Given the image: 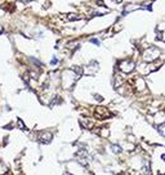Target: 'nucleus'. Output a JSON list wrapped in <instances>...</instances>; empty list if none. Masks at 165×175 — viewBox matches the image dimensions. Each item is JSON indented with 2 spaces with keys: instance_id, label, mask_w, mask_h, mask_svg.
Instances as JSON below:
<instances>
[{
  "instance_id": "nucleus-1",
  "label": "nucleus",
  "mask_w": 165,
  "mask_h": 175,
  "mask_svg": "<svg viewBox=\"0 0 165 175\" xmlns=\"http://www.w3.org/2000/svg\"><path fill=\"white\" fill-rule=\"evenodd\" d=\"M119 67H120V69L124 73H129V72L131 71V70L134 69L135 64L132 61H130V60H125V61H122L121 62V64L119 65Z\"/></svg>"
},
{
  "instance_id": "nucleus-2",
  "label": "nucleus",
  "mask_w": 165,
  "mask_h": 175,
  "mask_svg": "<svg viewBox=\"0 0 165 175\" xmlns=\"http://www.w3.org/2000/svg\"><path fill=\"white\" fill-rule=\"evenodd\" d=\"M40 141L41 142H43V143H48V142H50L51 141V139H52V135L50 134V133H44L43 135L40 136Z\"/></svg>"
},
{
  "instance_id": "nucleus-3",
  "label": "nucleus",
  "mask_w": 165,
  "mask_h": 175,
  "mask_svg": "<svg viewBox=\"0 0 165 175\" xmlns=\"http://www.w3.org/2000/svg\"><path fill=\"white\" fill-rule=\"evenodd\" d=\"M111 149L113 150L114 153H119V152H121V151H122L121 147H120V146H118V145H112V146H111Z\"/></svg>"
},
{
  "instance_id": "nucleus-4",
  "label": "nucleus",
  "mask_w": 165,
  "mask_h": 175,
  "mask_svg": "<svg viewBox=\"0 0 165 175\" xmlns=\"http://www.w3.org/2000/svg\"><path fill=\"white\" fill-rule=\"evenodd\" d=\"M18 126H19L20 129H25V125L22 123V121L21 120H18Z\"/></svg>"
},
{
  "instance_id": "nucleus-5",
  "label": "nucleus",
  "mask_w": 165,
  "mask_h": 175,
  "mask_svg": "<svg viewBox=\"0 0 165 175\" xmlns=\"http://www.w3.org/2000/svg\"><path fill=\"white\" fill-rule=\"evenodd\" d=\"M55 63H57V59H56V58L54 57L53 59H52V61H51V64H52V65H54Z\"/></svg>"
},
{
  "instance_id": "nucleus-6",
  "label": "nucleus",
  "mask_w": 165,
  "mask_h": 175,
  "mask_svg": "<svg viewBox=\"0 0 165 175\" xmlns=\"http://www.w3.org/2000/svg\"><path fill=\"white\" fill-rule=\"evenodd\" d=\"M22 2H29V1H31V0H21Z\"/></svg>"
},
{
  "instance_id": "nucleus-7",
  "label": "nucleus",
  "mask_w": 165,
  "mask_h": 175,
  "mask_svg": "<svg viewBox=\"0 0 165 175\" xmlns=\"http://www.w3.org/2000/svg\"><path fill=\"white\" fill-rule=\"evenodd\" d=\"M113 1H115V2H118V3H119V2H121V0H113Z\"/></svg>"
}]
</instances>
